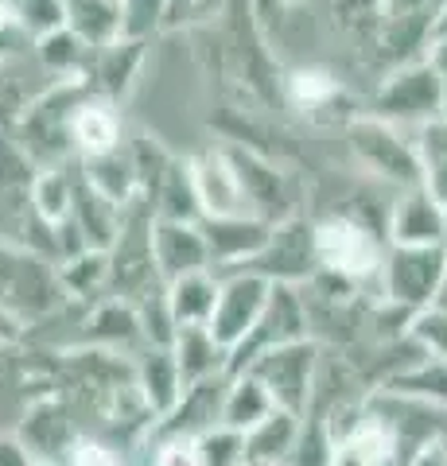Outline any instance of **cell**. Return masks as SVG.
<instances>
[{"instance_id":"ffe728a7","label":"cell","mask_w":447,"mask_h":466,"mask_svg":"<svg viewBox=\"0 0 447 466\" xmlns=\"http://www.w3.org/2000/svg\"><path fill=\"white\" fill-rule=\"evenodd\" d=\"M168 291V308L176 315V327H210L214 308L222 296V276L207 268V272H191L183 280L164 284Z\"/></svg>"},{"instance_id":"603a6c76","label":"cell","mask_w":447,"mask_h":466,"mask_svg":"<svg viewBox=\"0 0 447 466\" xmlns=\"http://www.w3.org/2000/svg\"><path fill=\"white\" fill-rule=\"evenodd\" d=\"M66 5V27L75 32L86 47L102 51L113 47L121 32V0H63Z\"/></svg>"},{"instance_id":"484cf974","label":"cell","mask_w":447,"mask_h":466,"mask_svg":"<svg viewBox=\"0 0 447 466\" xmlns=\"http://www.w3.org/2000/svg\"><path fill=\"white\" fill-rule=\"evenodd\" d=\"M36 55H39L43 70H47L55 82H86L90 63H94V47H86L70 27H63V32H55L47 39H39Z\"/></svg>"},{"instance_id":"836d02e7","label":"cell","mask_w":447,"mask_h":466,"mask_svg":"<svg viewBox=\"0 0 447 466\" xmlns=\"http://www.w3.org/2000/svg\"><path fill=\"white\" fill-rule=\"evenodd\" d=\"M66 466H121V459H117V451H109L102 443H82L78 440V447L70 451Z\"/></svg>"},{"instance_id":"cb8c5ba5","label":"cell","mask_w":447,"mask_h":466,"mask_svg":"<svg viewBox=\"0 0 447 466\" xmlns=\"http://www.w3.org/2000/svg\"><path fill=\"white\" fill-rule=\"evenodd\" d=\"M277 412L269 389L257 381L253 373H234L229 377V389H226V404H222V428H234V431H253L261 420H269Z\"/></svg>"},{"instance_id":"52a82bcc","label":"cell","mask_w":447,"mask_h":466,"mask_svg":"<svg viewBox=\"0 0 447 466\" xmlns=\"http://www.w3.org/2000/svg\"><path fill=\"white\" fill-rule=\"evenodd\" d=\"M269 296H272V284L261 280V276H249V272L222 276V296L210 319V334L226 346V354L238 350L257 330V323H261V315L269 308Z\"/></svg>"},{"instance_id":"9a60e30c","label":"cell","mask_w":447,"mask_h":466,"mask_svg":"<svg viewBox=\"0 0 447 466\" xmlns=\"http://www.w3.org/2000/svg\"><path fill=\"white\" fill-rule=\"evenodd\" d=\"M70 140H75V156L78 159H94V156H106L113 148H121L125 137H121V113L113 101L90 94L86 86L82 101L75 106V116H70Z\"/></svg>"},{"instance_id":"74e56055","label":"cell","mask_w":447,"mask_h":466,"mask_svg":"<svg viewBox=\"0 0 447 466\" xmlns=\"http://www.w3.org/2000/svg\"><path fill=\"white\" fill-rule=\"evenodd\" d=\"M424 63L436 70V75L447 82V39H440V43H428V51H424Z\"/></svg>"},{"instance_id":"1f68e13d","label":"cell","mask_w":447,"mask_h":466,"mask_svg":"<svg viewBox=\"0 0 447 466\" xmlns=\"http://www.w3.org/2000/svg\"><path fill=\"white\" fill-rule=\"evenodd\" d=\"M412 339L421 342L428 354H436L447 361V311L443 308H428L412 319Z\"/></svg>"},{"instance_id":"b9f144b4","label":"cell","mask_w":447,"mask_h":466,"mask_svg":"<svg viewBox=\"0 0 447 466\" xmlns=\"http://www.w3.org/2000/svg\"><path fill=\"white\" fill-rule=\"evenodd\" d=\"M443 113H447V106H443Z\"/></svg>"},{"instance_id":"4316f807","label":"cell","mask_w":447,"mask_h":466,"mask_svg":"<svg viewBox=\"0 0 447 466\" xmlns=\"http://www.w3.org/2000/svg\"><path fill=\"white\" fill-rule=\"evenodd\" d=\"M416 152H421V183L424 191L447 207V113L436 116L416 133Z\"/></svg>"},{"instance_id":"ab89813d","label":"cell","mask_w":447,"mask_h":466,"mask_svg":"<svg viewBox=\"0 0 447 466\" xmlns=\"http://www.w3.org/2000/svg\"><path fill=\"white\" fill-rule=\"evenodd\" d=\"M288 5H292V8H300V5H315V0H288Z\"/></svg>"},{"instance_id":"7402d4cb","label":"cell","mask_w":447,"mask_h":466,"mask_svg":"<svg viewBox=\"0 0 447 466\" xmlns=\"http://www.w3.org/2000/svg\"><path fill=\"white\" fill-rule=\"evenodd\" d=\"M171 354H176L187 385H198V381H210V377L229 373V354L210 334V327H179L176 342H171Z\"/></svg>"},{"instance_id":"e0dca14e","label":"cell","mask_w":447,"mask_h":466,"mask_svg":"<svg viewBox=\"0 0 447 466\" xmlns=\"http://www.w3.org/2000/svg\"><path fill=\"white\" fill-rule=\"evenodd\" d=\"M20 440L36 451V455H43L47 462H55L51 455H66L78 447V435H75V424H70V412L59 404V397L55 392H47V397H39L27 404L24 412V424H20Z\"/></svg>"},{"instance_id":"f1b7e54d","label":"cell","mask_w":447,"mask_h":466,"mask_svg":"<svg viewBox=\"0 0 447 466\" xmlns=\"http://www.w3.org/2000/svg\"><path fill=\"white\" fill-rule=\"evenodd\" d=\"M168 27V0H121V32L133 43H148Z\"/></svg>"},{"instance_id":"277c9868","label":"cell","mask_w":447,"mask_h":466,"mask_svg":"<svg viewBox=\"0 0 447 466\" xmlns=\"http://www.w3.org/2000/svg\"><path fill=\"white\" fill-rule=\"evenodd\" d=\"M320 370H323V342L304 339V342L265 350L261 358H253V366L245 373H253L257 381L269 389V397L280 412H292V416L304 420L311 400H315Z\"/></svg>"},{"instance_id":"7c38bea8","label":"cell","mask_w":447,"mask_h":466,"mask_svg":"<svg viewBox=\"0 0 447 466\" xmlns=\"http://www.w3.org/2000/svg\"><path fill=\"white\" fill-rule=\"evenodd\" d=\"M389 245H447V207L424 187L401 191L389 210Z\"/></svg>"},{"instance_id":"44dd1931","label":"cell","mask_w":447,"mask_h":466,"mask_svg":"<svg viewBox=\"0 0 447 466\" xmlns=\"http://www.w3.org/2000/svg\"><path fill=\"white\" fill-rule=\"evenodd\" d=\"M300 428H304V420L277 408V412H272L269 420H261L253 431H245L241 466H288L292 462L296 443H300Z\"/></svg>"},{"instance_id":"8fae6325","label":"cell","mask_w":447,"mask_h":466,"mask_svg":"<svg viewBox=\"0 0 447 466\" xmlns=\"http://www.w3.org/2000/svg\"><path fill=\"white\" fill-rule=\"evenodd\" d=\"M152 260H156V276L164 284L214 268L198 222H168V218L152 222Z\"/></svg>"},{"instance_id":"60d3db41","label":"cell","mask_w":447,"mask_h":466,"mask_svg":"<svg viewBox=\"0 0 447 466\" xmlns=\"http://www.w3.org/2000/svg\"><path fill=\"white\" fill-rule=\"evenodd\" d=\"M36 466H66V462H47V459H39Z\"/></svg>"},{"instance_id":"ac0fdd59","label":"cell","mask_w":447,"mask_h":466,"mask_svg":"<svg viewBox=\"0 0 447 466\" xmlns=\"http://www.w3.org/2000/svg\"><path fill=\"white\" fill-rule=\"evenodd\" d=\"M144 47L148 43H133V39H117L113 47H102L94 51V63H90V75H86V86H90V94L106 97L117 106V97L128 94V86H133L137 70L144 63Z\"/></svg>"},{"instance_id":"d6986e66","label":"cell","mask_w":447,"mask_h":466,"mask_svg":"<svg viewBox=\"0 0 447 466\" xmlns=\"http://www.w3.org/2000/svg\"><path fill=\"white\" fill-rule=\"evenodd\" d=\"M381 392H393V397H405V400L436 408V412H447V361L424 350L421 358H412L405 370H397L389 377Z\"/></svg>"},{"instance_id":"3957f363","label":"cell","mask_w":447,"mask_h":466,"mask_svg":"<svg viewBox=\"0 0 447 466\" xmlns=\"http://www.w3.org/2000/svg\"><path fill=\"white\" fill-rule=\"evenodd\" d=\"M447 276V245H389L378 272V299L421 315L436 308Z\"/></svg>"},{"instance_id":"8992f818","label":"cell","mask_w":447,"mask_h":466,"mask_svg":"<svg viewBox=\"0 0 447 466\" xmlns=\"http://www.w3.org/2000/svg\"><path fill=\"white\" fill-rule=\"evenodd\" d=\"M234 272H249V276H261V280H269V284H292V288L311 284L315 272H320L315 222L304 214L284 218V222L272 226L269 241L261 245V253H257L253 260H245V265L234 268Z\"/></svg>"},{"instance_id":"5b68a950","label":"cell","mask_w":447,"mask_h":466,"mask_svg":"<svg viewBox=\"0 0 447 466\" xmlns=\"http://www.w3.org/2000/svg\"><path fill=\"white\" fill-rule=\"evenodd\" d=\"M315 245H320V272H335L350 284H378L389 238L346 214H327L315 222Z\"/></svg>"},{"instance_id":"9c48e42d","label":"cell","mask_w":447,"mask_h":466,"mask_svg":"<svg viewBox=\"0 0 447 466\" xmlns=\"http://www.w3.org/2000/svg\"><path fill=\"white\" fill-rule=\"evenodd\" d=\"M229 159H234V171L241 179V191L249 198V210L257 218H265V222H284V218H292V195H288V183H284V171L272 167L261 152L245 148V144H226Z\"/></svg>"},{"instance_id":"d4e9b609","label":"cell","mask_w":447,"mask_h":466,"mask_svg":"<svg viewBox=\"0 0 447 466\" xmlns=\"http://www.w3.org/2000/svg\"><path fill=\"white\" fill-rule=\"evenodd\" d=\"M280 94L304 113H323L342 97V78L323 66H292L280 78Z\"/></svg>"},{"instance_id":"4fadbf2b","label":"cell","mask_w":447,"mask_h":466,"mask_svg":"<svg viewBox=\"0 0 447 466\" xmlns=\"http://www.w3.org/2000/svg\"><path fill=\"white\" fill-rule=\"evenodd\" d=\"M82 346L106 350V354H121V358H137L140 350H148V342H144L140 315H137V303L121 299V296L97 303L94 315L86 319Z\"/></svg>"},{"instance_id":"83f0119b","label":"cell","mask_w":447,"mask_h":466,"mask_svg":"<svg viewBox=\"0 0 447 466\" xmlns=\"http://www.w3.org/2000/svg\"><path fill=\"white\" fill-rule=\"evenodd\" d=\"M59 276H63L66 296L90 299L94 291L109 288V280H113V272H109V253H106V249H86V253H78V257L63 260Z\"/></svg>"},{"instance_id":"8d00e7d4","label":"cell","mask_w":447,"mask_h":466,"mask_svg":"<svg viewBox=\"0 0 447 466\" xmlns=\"http://www.w3.org/2000/svg\"><path fill=\"white\" fill-rule=\"evenodd\" d=\"M401 466H447V443L443 440H432L421 451H412V455L401 462Z\"/></svg>"},{"instance_id":"ba28073f","label":"cell","mask_w":447,"mask_h":466,"mask_svg":"<svg viewBox=\"0 0 447 466\" xmlns=\"http://www.w3.org/2000/svg\"><path fill=\"white\" fill-rule=\"evenodd\" d=\"M191 179H195V195L203 218H234V214H249V198L241 191V179L234 171V159H229L226 144H214L203 148L198 156H191Z\"/></svg>"},{"instance_id":"6da1fadb","label":"cell","mask_w":447,"mask_h":466,"mask_svg":"<svg viewBox=\"0 0 447 466\" xmlns=\"http://www.w3.org/2000/svg\"><path fill=\"white\" fill-rule=\"evenodd\" d=\"M346 148L358 171H366L385 191H412L421 183V152L416 137L397 125H385L370 113H354L346 121Z\"/></svg>"},{"instance_id":"7a4b0ae2","label":"cell","mask_w":447,"mask_h":466,"mask_svg":"<svg viewBox=\"0 0 447 466\" xmlns=\"http://www.w3.org/2000/svg\"><path fill=\"white\" fill-rule=\"evenodd\" d=\"M443 106H447V82L424 58L389 70L370 90V116L405 128L412 137L421 133L424 125L436 121V116H443Z\"/></svg>"},{"instance_id":"d6a6232c","label":"cell","mask_w":447,"mask_h":466,"mask_svg":"<svg viewBox=\"0 0 447 466\" xmlns=\"http://www.w3.org/2000/svg\"><path fill=\"white\" fill-rule=\"evenodd\" d=\"M226 0H168V27H187L218 16Z\"/></svg>"},{"instance_id":"2e32d148","label":"cell","mask_w":447,"mask_h":466,"mask_svg":"<svg viewBox=\"0 0 447 466\" xmlns=\"http://www.w3.org/2000/svg\"><path fill=\"white\" fill-rule=\"evenodd\" d=\"M133 370H137L140 397H144V404L152 408L156 424H160V420H168L171 412H176V404L183 400V392H187V381H183V373H179V361H176L171 350L148 346V350H140V354H137Z\"/></svg>"},{"instance_id":"f35d334b","label":"cell","mask_w":447,"mask_h":466,"mask_svg":"<svg viewBox=\"0 0 447 466\" xmlns=\"http://www.w3.org/2000/svg\"><path fill=\"white\" fill-rule=\"evenodd\" d=\"M436 308H443V311H447V276H443V291H440V299H436Z\"/></svg>"},{"instance_id":"4dcf8cb0","label":"cell","mask_w":447,"mask_h":466,"mask_svg":"<svg viewBox=\"0 0 447 466\" xmlns=\"http://www.w3.org/2000/svg\"><path fill=\"white\" fill-rule=\"evenodd\" d=\"M245 459V435L234 428H214L198 435V462L203 466H241Z\"/></svg>"},{"instance_id":"30bf717a","label":"cell","mask_w":447,"mask_h":466,"mask_svg":"<svg viewBox=\"0 0 447 466\" xmlns=\"http://www.w3.org/2000/svg\"><path fill=\"white\" fill-rule=\"evenodd\" d=\"M198 229H203V238H207L214 272L226 276L261 253V245L272 233V222L249 218V214H234V218H198Z\"/></svg>"},{"instance_id":"5bb4252c","label":"cell","mask_w":447,"mask_h":466,"mask_svg":"<svg viewBox=\"0 0 447 466\" xmlns=\"http://www.w3.org/2000/svg\"><path fill=\"white\" fill-rule=\"evenodd\" d=\"M229 373L210 377V381L187 385L183 400L176 404V412L156 424V435H183V440H198L214 428H222V404H226Z\"/></svg>"},{"instance_id":"f546056e","label":"cell","mask_w":447,"mask_h":466,"mask_svg":"<svg viewBox=\"0 0 447 466\" xmlns=\"http://www.w3.org/2000/svg\"><path fill=\"white\" fill-rule=\"evenodd\" d=\"M16 16H20V27L27 32V39L39 43L66 27V5L63 0H20Z\"/></svg>"},{"instance_id":"e575fe53","label":"cell","mask_w":447,"mask_h":466,"mask_svg":"<svg viewBox=\"0 0 447 466\" xmlns=\"http://www.w3.org/2000/svg\"><path fill=\"white\" fill-rule=\"evenodd\" d=\"M24 339H27V323H24V319H20L16 311H8L5 303H0V354L16 350Z\"/></svg>"},{"instance_id":"d590c367","label":"cell","mask_w":447,"mask_h":466,"mask_svg":"<svg viewBox=\"0 0 447 466\" xmlns=\"http://www.w3.org/2000/svg\"><path fill=\"white\" fill-rule=\"evenodd\" d=\"M36 451L20 435H0V466H36Z\"/></svg>"}]
</instances>
